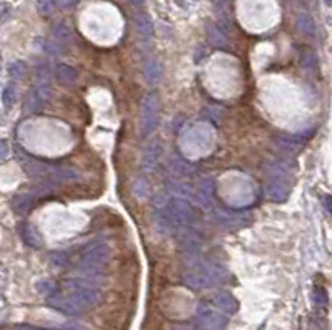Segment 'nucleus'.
Here are the masks:
<instances>
[{
	"mask_svg": "<svg viewBox=\"0 0 332 330\" xmlns=\"http://www.w3.org/2000/svg\"><path fill=\"white\" fill-rule=\"evenodd\" d=\"M64 286L67 292H51L47 295V304L51 309L67 315H80L100 304L101 292L87 279H65Z\"/></svg>",
	"mask_w": 332,
	"mask_h": 330,
	"instance_id": "1",
	"label": "nucleus"
},
{
	"mask_svg": "<svg viewBox=\"0 0 332 330\" xmlns=\"http://www.w3.org/2000/svg\"><path fill=\"white\" fill-rule=\"evenodd\" d=\"M228 279L226 269L216 264H198L193 269L186 271L181 277L183 286H186L191 291H203L219 286Z\"/></svg>",
	"mask_w": 332,
	"mask_h": 330,
	"instance_id": "2",
	"label": "nucleus"
},
{
	"mask_svg": "<svg viewBox=\"0 0 332 330\" xmlns=\"http://www.w3.org/2000/svg\"><path fill=\"white\" fill-rule=\"evenodd\" d=\"M159 124V98L156 93H148L143 98L140 110V131L141 136H151Z\"/></svg>",
	"mask_w": 332,
	"mask_h": 330,
	"instance_id": "3",
	"label": "nucleus"
},
{
	"mask_svg": "<svg viewBox=\"0 0 332 330\" xmlns=\"http://www.w3.org/2000/svg\"><path fill=\"white\" fill-rule=\"evenodd\" d=\"M194 322L203 330H226L230 318L214 305L199 304L194 310Z\"/></svg>",
	"mask_w": 332,
	"mask_h": 330,
	"instance_id": "4",
	"label": "nucleus"
},
{
	"mask_svg": "<svg viewBox=\"0 0 332 330\" xmlns=\"http://www.w3.org/2000/svg\"><path fill=\"white\" fill-rule=\"evenodd\" d=\"M163 209L175 227H186L194 221L191 204L183 197H173L170 201H166Z\"/></svg>",
	"mask_w": 332,
	"mask_h": 330,
	"instance_id": "5",
	"label": "nucleus"
},
{
	"mask_svg": "<svg viewBox=\"0 0 332 330\" xmlns=\"http://www.w3.org/2000/svg\"><path fill=\"white\" fill-rule=\"evenodd\" d=\"M110 255H112V247L106 242H93L83 249L82 264L90 271H96L108 262Z\"/></svg>",
	"mask_w": 332,
	"mask_h": 330,
	"instance_id": "6",
	"label": "nucleus"
},
{
	"mask_svg": "<svg viewBox=\"0 0 332 330\" xmlns=\"http://www.w3.org/2000/svg\"><path fill=\"white\" fill-rule=\"evenodd\" d=\"M176 241H178L180 251L188 254V255L198 254L199 249H201V246H203L201 236H199L194 229H191L190 226L181 227V229L176 232Z\"/></svg>",
	"mask_w": 332,
	"mask_h": 330,
	"instance_id": "7",
	"label": "nucleus"
},
{
	"mask_svg": "<svg viewBox=\"0 0 332 330\" xmlns=\"http://www.w3.org/2000/svg\"><path fill=\"white\" fill-rule=\"evenodd\" d=\"M50 98H51V90L48 88V85H45V83L38 85V87L33 88V92L27 96L25 106H24L25 113H38L48 103Z\"/></svg>",
	"mask_w": 332,
	"mask_h": 330,
	"instance_id": "8",
	"label": "nucleus"
},
{
	"mask_svg": "<svg viewBox=\"0 0 332 330\" xmlns=\"http://www.w3.org/2000/svg\"><path fill=\"white\" fill-rule=\"evenodd\" d=\"M211 302H213V305L216 307L217 310H221L223 314H226V315L236 314L238 309H239L238 299L228 291L216 292L213 297H211Z\"/></svg>",
	"mask_w": 332,
	"mask_h": 330,
	"instance_id": "9",
	"label": "nucleus"
},
{
	"mask_svg": "<svg viewBox=\"0 0 332 330\" xmlns=\"http://www.w3.org/2000/svg\"><path fill=\"white\" fill-rule=\"evenodd\" d=\"M267 197L274 203H284L289 197V179L272 178L266 186Z\"/></svg>",
	"mask_w": 332,
	"mask_h": 330,
	"instance_id": "10",
	"label": "nucleus"
},
{
	"mask_svg": "<svg viewBox=\"0 0 332 330\" xmlns=\"http://www.w3.org/2000/svg\"><path fill=\"white\" fill-rule=\"evenodd\" d=\"M213 192H214L213 179L211 178H201L193 196L196 197L199 206L209 209V208H213Z\"/></svg>",
	"mask_w": 332,
	"mask_h": 330,
	"instance_id": "11",
	"label": "nucleus"
},
{
	"mask_svg": "<svg viewBox=\"0 0 332 330\" xmlns=\"http://www.w3.org/2000/svg\"><path fill=\"white\" fill-rule=\"evenodd\" d=\"M161 151H163V148L158 141H151V143L146 146V150L143 153V158H141V166L145 171L151 173L156 169L159 158H161Z\"/></svg>",
	"mask_w": 332,
	"mask_h": 330,
	"instance_id": "12",
	"label": "nucleus"
},
{
	"mask_svg": "<svg viewBox=\"0 0 332 330\" xmlns=\"http://www.w3.org/2000/svg\"><path fill=\"white\" fill-rule=\"evenodd\" d=\"M249 214H230V213H217V224H221L226 229H238V227L249 223Z\"/></svg>",
	"mask_w": 332,
	"mask_h": 330,
	"instance_id": "13",
	"label": "nucleus"
},
{
	"mask_svg": "<svg viewBox=\"0 0 332 330\" xmlns=\"http://www.w3.org/2000/svg\"><path fill=\"white\" fill-rule=\"evenodd\" d=\"M135 28L136 32H138V35L143 38V40H151L153 38V33H154V28H153V22L150 19V15L146 14H136L135 15Z\"/></svg>",
	"mask_w": 332,
	"mask_h": 330,
	"instance_id": "14",
	"label": "nucleus"
},
{
	"mask_svg": "<svg viewBox=\"0 0 332 330\" xmlns=\"http://www.w3.org/2000/svg\"><path fill=\"white\" fill-rule=\"evenodd\" d=\"M55 77L60 83L72 85L78 80V70L77 68L70 67V65L60 63V65H57V68H55Z\"/></svg>",
	"mask_w": 332,
	"mask_h": 330,
	"instance_id": "15",
	"label": "nucleus"
},
{
	"mask_svg": "<svg viewBox=\"0 0 332 330\" xmlns=\"http://www.w3.org/2000/svg\"><path fill=\"white\" fill-rule=\"evenodd\" d=\"M35 204V197L33 194H28V192H24V194H17L12 199V208L17 214H27Z\"/></svg>",
	"mask_w": 332,
	"mask_h": 330,
	"instance_id": "16",
	"label": "nucleus"
},
{
	"mask_svg": "<svg viewBox=\"0 0 332 330\" xmlns=\"http://www.w3.org/2000/svg\"><path fill=\"white\" fill-rule=\"evenodd\" d=\"M20 234H22V237H24L25 244H28L30 247H33V249L42 247V244H43L42 236L38 234V231L32 224H24V226H22L20 227Z\"/></svg>",
	"mask_w": 332,
	"mask_h": 330,
	"instance_id": "17",
	"label": "nucleus"
},
{
	"mask_svg": "<svg viewBox=\"0 0 332 330\" xmlns=\"http://www.w3.org/2000/svg\"><path fill=\"white\" fill-rule=\"evenodd\" d=\"M296 27L302 35L306 37H314L316 35V22L309 14H299L297 15V20H296Z\"/></svg>",
	"mask_w": 332,
	"mask_h": 330,
	"instance_id": "18",
	"label": "nucleus"
},
{
	"mask_svg": "<svg viewBox=\"0 0 332 330\" xmlns=\"http://www.w3.org/2000/svg\"><path fill=\"white\" fill-rule=\"evenodd\" d=\"M145 80L150 85H156L163 77V68L158 60H148L145 65Z\"/></svg>",
	"mask_w": 332,
	"mask_h": 330,
	"instance_id": "19",
	"label": "nucleus"
},
{
	"mask_svg": "<svg viewBox=\"0 0 332 330\" xmlns=\"http://www.w3.org/2000/svg\"><path fill=\"white\" fill-rule=\"evenodd\" d=\"M208 37H209L211 45H214L216 48H228L230 47V40H228V37H226V30H223L219 25L209 27Z\"/></svg>",
	"mask_w": 332,
	"mask_h": 330,
	"instance_id": "20",
	"label": "nucleus"
},
{
	"mask_svg": "<svg viewBox=\"0 0 332 330\" xmlns=\"http://www.w3.org/2000/svg\"><path fill=\"white\" fill-rule=\"evenodd\" d=\"M72 28L68 24L65 22H57V24L51 27V37L57 42H68V40H72Z\"/></svg>",
	"mask_w": 332,
	"mask_h": 330,
	"instance_id": "21",
	"label": "nucleus"
},
{
	"mask_svg": "<svg viewBox=\"0 0 332 330\" xmlns=\"http://www.w3.org/2000/svg\"><path fill=\"white\" fill-rule=\"evenodd\" d=\"M301 65L304 67L307 72H317V68H319L317 55L314 53L311 48H304L301 52Z\"/></svg>",
	"mask_w": 332,
	"mask_h": 330,
	"instance_id": "22",
	"label": "nucleus"
},
{
	"mask_svg": "<svg viewBox=\"0 0 332 330\" xmlns=\"http://www.w3.org/2000/svg\"><path fill=\"white\" fill-rule=\"evenodd\" d=\"M7 70H9V75L12 77V78L24 80L27 77V73H28V67H27L25 61L17 60V61H12V63L9 65Z\"/></svg>",
	"mask_w": 332,
	"mask_h": 330,
	"instance_id": "23",
	"label": "nucleus"
},
{
	"mask_svg": "<svg viewBox=\"0 0 332 330\" xmlns=\"http://www.w3.org/2000/svg\"><path fill=\"white\" fill-rule=\"evenodd\" d=\"M17 101V90L12 87V85H9V87H5L2 90V103L5 108H12Z\"/></svg>",
	"mask_w": 332,
	"mask_h": 330,
	"instance_id": "24",
	"label": "nucleus"
},
{
	"mask_svg": "<svg viewBox=\"0 0 332 330\" xmlns=\"http://www.w3.org/2000/svg\"><path fill=\"white\" fill-rule=\"evenodd\" d=\"M170 191L175 192V194H180V196H193L194 194V189L193 186H190L188 183H175V184H170Z\"/></svg>",
	"mask_w": 332,
	"mask_h": 330,
	"instance_id": "25",
	"label": "nucleus"
},
{
	"mask_svg": "<svg viewBox=\"0 0 332 330\" xmlns=\"http://www.w3.org/2000/svg\"><path fill=\"white\" fill-rule=\"evenodd\" d=\"M37 9L42 15H50L53 12L55 4H53V0H37Z\"/></svg>",
	"mask_w": 332,
	"mask_h": 330,
	"instance_id": "26",
	"label": "nucleus"
},
{
	"mask_svg": "<svg viewBox=\"0 0 332 330\" xmlns=\"http://www.w3.org/2000/svg\"><path fill=\"white\" fill-rule=\"evenodd\" d=\"M42 43H43V50H45L47 53H50V55L59 56V55L64 53V50H62V47H60L59 43L50 42V40H42Z\"/></svg>",
	"mask_w": 332,
	"mask_h": 330,
	"instance_id": "27",
	"label": "nucleus"
},
{
	"mask_svg": "<svg viewBox=\"0 0 332 330\" xmlns=\"http://www.w3.org/2000/svg\"><path fill=\"white\" fill-rule=\"evenodd\" d=\"M55 287H57L55 284L50 282V281H42V282L37 284V291H38L40 294H43V295H50L51 292H55V291H57Z\"/></svg>",
	"mask_w": 332,
	"mask_h": 330,
	"instance_id": "28",
	"label": "nucleus"
},
{
	"mask_svg": "<svg viewBox=\"0 0 332 330\" xmlns=\"http://www.w3.org/2000/svg\"><path fill=\"white\" fill-rule=\"evenodd\" d=\"M312 299H314V302H316L317 305H324L325 302H327V295H325L324 289H320V287H316V289H314V292H312Z\"/></svg>",
	"mask_w": 332,
	"mask_h": 330,
	"instance_id": "29",
	"label": "nucleus"
},
{
	"mask_svg": "<svg viewBox=\"0 0 332 330\" xmlns=\"http://www.w3.org/2000/svg\"><path fill=\"white\" fill-rule=\"evenodd\" d=\"M53 4L62 10H72L78 5V0H53Z\"/></svg>",
	"mask_w": 332,
	"mask_h": 330,
	"instance_id": "30",
	"label": "nucleus"
},
{
	"mask_svg": "<svg viewBox=\"0 0 332 330\" xmlns=\"http://www.w3.org/2000/svg\"><path fill=\"white\" fill-rule=\"evenodd\" d=\"M68 260V254L67 252H55L51 254V264L53 266H64L65 262Z\"/></svg>",
	"mask_w": 332,
	"mask_h": 330,
	"instance_id": "31",
	"label": "nucleus"
},
{
	"mask_svg": "<svg viewBox=\"0 0 332 330\" xmlns=\"http://www.w3.org/2000/svg\"><path fill=\"white\" fill-rule=\"evenodd\" d=\"M190 171H191V168L188 166V164L180 163V161L173 163V173H178V174H188Z\"/></svg>",
	"mask_w": 332,
	"mask_h": 330,
	"instance_id": "32",
	"label": "nucleus"
},
{
	"mask_svg": "<svg viewBox=\"0 0 332 330\" xmlns=\"http://www.w3.org/2000/svg\"><path fill=\"white\" fill-rule=\"evenodd\" d=\"M9 153H10V148H9V143L7 141H0V159H5L9 156Z\"/></svg>",
	"mask_w": 332,
	"mask_h": 330,
	"instance_id": "33",
	"label": "nucleus"
},
{
	"mask_svg": "<svg viewBox=\"0 0 332 330\" xmlns=\"http://www.w3.org/2000/svg\"><path fill=\"white\" fill-rule=\"evenodd\" d=\"M320 203L324 204L325 211L330 213V208H332V204H330V194H324L322 197H320Z\"/></svg>",
	"mask_w": 332,
	"mask_h": 330,
	"instance_id": "34",
	"label": "nucleus"
},
{
	"mask_svg": "<svg viewBox=\"0 0 332 330\" xmlns=\"http://www.w3.org/2000/svg\"><path fill=\"white\" fill-rule=\"evenodd\" d=\"M15 330H51V328H43V327H35V325H19Z\"/></svg>",
	"mask_w": 332,
	"mask_h": 330,
	"instance_id": "35",
	"label": "nucleus"
},
{
	"mask_svg": "<svg viewBox=\"0 0 332 330\" xmlns=\"http://www.w3.org/2000/svg\"><path fill=\"white\" fill-rule=\"evenodd\" d=\"M213 4L216 5L217 9H223L228 4V0H213Z\"/></svg>",
	"mask_w": 332,
	"mask_h": 330,
	"instance_id": "36",
	"label": "nucleus"
},
{
	"mask_svg": "<svg viewBox=\"0 0 332 330\" xmlns=\"http://www.w3.org/2000/svg\"><path fill=\"white\" fill-rule=\"evenodd\" d=\"M175 330H203V328H196V327H191V325H178Z\"/></svg>",
	"mask_w": 332,
	"mask_h": 330,
	"instance_id": "37",
	"label": "nucleus"
},
{
	"mask_svg": "<svg viewBox=\"0 0 332 330\" xmlns=\"http://www.w3.org/2000/svg\"><path fill=\"white\" fill-rule=\"evenodd\" d=\"M128 2H130L131 5H141V4H145L146 0H128Z\"/></svg>",
	"mask_w": 332,
	"mask_h": 330,
	"instance_id": "38",
	"label": "nucleus"
},
{
	"mask_svg": "<svg viewBox=\"0 0 332 330\" xmlns=\"http://www.w3.org/2000/svg\"><path fill=\"white\" fill-rule=\"evenodd\" d=\"M325 4H327V5H330V0H325Z\"/></svg>",
	"mask_w": 332,
	"mask_h": 330,
	"instance_id": "39",
	"label": "nucleus"
}]
</instances>
